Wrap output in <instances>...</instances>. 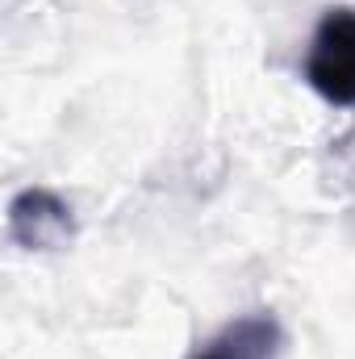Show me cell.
I'll list each match as a JSON object with an SVG mask.
<instances>
[{"label": "cell", "instance_id": "1", "mask_svg": "<svg viewBox=\"0 0 355 359\" xmlns=\"http://www.w3.org/2000/svg\"><path fill=\"white\" fill-rule=\"evenodd\" d=\"M305 84L335 109H355V4L326 8L305 50Z\"/></svg>", "mask_w": 355, "mask_h": 359}, {"label": "cell", "instance_id": "2", "mask_svg": "<svg viewBox=\"0 0 355 359\" xmlns=\"http://www.w3.org/2000/svg\"><path fill=\"white\" fill-rule=\"evenodd\" d=\"M4 230H8V243L21 251H63L76 238V217L59 192L29 184V188L13 192Z\"/></svg>", "mask_w": 355, "mask_h": 359}, {"label": "cell", "instance_id": "3", "mask_svg": "<svg viewBox=\"0 0 355 359\" xmlns=\"http://www.w3.org/2000/svg\"><path fill=\"white\" fill-rule=\"evenodd\" d=\"M284 351V326L276 322V313H243L234 322H226L192 359H280Z\"/></svg>", "mask_w": 355, "mask_h": 359}]
</instances>
